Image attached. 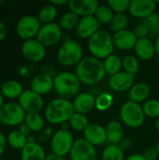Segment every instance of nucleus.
I'll use <instances>...</instances> for the list:
<instances>
[{
    "label": "nucleus",
    "mask_w": 159,
    "mask_h": 160,
    "mask_svg": "<svg viewBox=\"0 0 159 160\" xmlns=\"http://www.w3.org/2000/svg\"><path fill=\"white\" fill-rule=\"evenodd\" d=\"M44 148L37 142H28L21 151V160H46Z\"/></svg>",
    "instance_id": "obj_23"
},
{
    "label": "nucleus",
    "mask_w": 159,
    "mask_h": 160,
    "mask_svg": "<svg viewBox=\"0 0 159 160\" xmlns=\"http://www.w3.org/2000/svg\"><path fill=\"white\" fill-rule=\"evenodd\" d=\"M75 74L82 83L85 85H95L100 82L105 75L103 61L92 55L85 56L76 66Z\"/></svg>",
    "instance_id": "obj_1"
},
{
    "label": "nucleus",
    "mask_w": 159,
    "mask_h": 160,
    "mask_svg": "<svg viewBox=\"0 0 159 160\" xmlns=\"http://www.w3.org/2000/svg\"><path fill=\"white\" fill-rule=\"evenodd\" d=\"M148 27L150 32V38L152 37H157L159 35V19L157 13H154L148 18L142 20Z\"/></svg>",
    "instance_id": "obj_40"
},
{
    "label": "nucleus",
    "mask_w": 159,
    "mask_h": 160,
    "mask_svg": "<svg viewBox=\"0 0 159 160\" xmlns=\"http://www.w3.org/2000/svg\"><path fill=\"white\" fill-rule=\"evenodd\" d=\"M22 56L31 63H39L46 56V47L37 38L25 40L21 48Z\"/></svg>",
    "instance_id": "obj_12"
},
{
    "label": "nucleus",
    "mask_w": 159,
    "mask_h": 160,
    "mask_svg": "<svg viewBox=\"0 0 159 160\" xmlns=\"http://www.w3.org/2000/svg\"><path fill=\"white\" fill-rule=\"evenodd\" d=\"M0 91L4 98L8 99H14V98H19L20 96L24 91V89L23 86L19 82L14 80H9L2 84Z\"/></svg>",
    "instance_id": "obj_26"
},
{
    "label": "nucleus",
    "mask_w": 159,
    "mask_h": 160,
    "mask_svg": "<svg viewBox=\"0 0 159 160\" xmlns=\"http://www.w3.org/2000/svg\"><path fill=\"white\" fill-rule=\"evenodd\" d=\"M18 99V103L26 113H39L44 107L42 96L35 93L31 89L24 90Z\"/></svg>",
    "instance_id": "obj_13"
},
{
    "label": "nucleus",
    "mask_w": 159,
    "mask_h": 160,
    "mask_svg": "<svg viewBox=\"0 0 159 160\" xmlns=\"http://www.w3.org/2000/svg\"><path fill=\"white\" fill-rule=\"evenodd\" d=\"M46 160H67L66 158H63V157H59V156H56L54 154H50V155H47V158Z\"/></svg>",
    "instance_id": "obj_49"
},
{
    "label": "nucleus",
    "mask_w": 159,
    "mask_h": 160,
    "mask_svg": "<svg viewBox=\"0 0 159 160\" xmlns=\"http://www.w3.org/2000/svg\"><path fill=\"white\" fill-rule=\"evenodd\" d=\"M105 128L107 133V141L110 144H119L124 139V128L119 121H110Z\"/></svg>",
    "instance_id": "obj_25"
},
{
    "label": "nucleus",
    "mask_w": 159,
    "mask_h": 160,
    "mask_svg": "<svg viewBox=\"0 0 159 160\" xmlns=\"http://www.w3.org/2000/svg\"><path fill=\"white\" fill-rule=\"evenodd\" d=\"M98 7L99 3L97 0H69L68 2L70 11L81 18L94 16Z\"/></svg>",
    "instance_id": "obj_15"
},
{
    "label": "nucleus",
    "mask_w": 159,
    "mask_h": 160,
    "mask_svg": "<svg viewBox=\"0 0 159 160\" xmlns=\"http://www.w3.org/2000/svg\"><path fill=\"white\" fill-rule=\"evenodd\" d=\"M100 27V23L95 16H87L80 19L79 24L76 28V33L79 38L82 39H89L93 37Z\"/></svg>",
    "instance_id": "obj_18"
},
{
    "label": "nucleus",
    "mask_w": 159,
    "mask_h": 160,
    "mask_svg": "<svg viewBox=\"0 0 159 160\" xmlns=\"http://www.w3.org/2000/svg\"><path fill=\"white\" fill-rule=\"evenodd\" d=\"M26 112L19 103H5L0 109V123L7 127L21 126L24 123Z\"/></svg>",
    "instance_id": "obj_8"
},
{
    "label": "nucleus",
    "mask_w": 159,
    "mask_h": 160,
    "mask_svg": "<svg viewBox=\"0 0 159 160\" xmlns=\"http://www.w3.org/2000/svg\"><path fill=\"white\" fill-rule=\"evenodd\" d=\"M130 145H131V141L129 140V139H123L122 141H121V142L119 143V146L125 151V150H127V149H128L129 147H130Z\"/></svg>",
    "instance_id": "obj_45"
},
{
    "label": "nucleus",
    "mask_w": 159,
    "mask_h": 160,
    "mask_svg": "<svg viewBox=\"0 0 159 160\" xmlns=\"http://www.w3.org/2000/svg\"><path fill=\"white\" fill-rule=\"evenodd\" d=\"M41 22L38 18L34 15H24L19 19L16 24L17 35L25 40L37 38L41 27Z\"/></svg>",
    "instance_id": "obj_9"
},
{
    "label": "nucleus",
    "mask_w": 159,
    "mask_h": 160,
    "mask_svg": "<svg viewBox=\"0 0 159 160\" xmlns=\"http://www.w3.org/2000/svg\"><path fill=\"white\" fill-rule=\"evenodd\" d=\"M7 144L17 150H22V148L28 143L27 137L23 135L19 129H15L10 131L7 136Z\"/></svg>",
    "instance_id": "obj_27"
},
{
    "label": "nucleus",
    "mask_w": 159,
    "mask_h": 160,
    "mask_svg": "<svg viewBox=\"0 0 159 160\" xmlns=\"http://www.w3.org/2000/svg\"><path fill=\"white\" fill-rule=\"evenodd\" d=\"M4 104H5V103H4V97H3V95H2V93H1V91H0V109L3 107Z\"/></svg>",
    "instance_id": "obj_51"
},
{
    "label": "nucleus",
    "mask_w": 159,
    "mask_h": 160,
    "mask_svg": "<svg viewBox=\"0 0 159 160\" xmlns=\"http://www.w3.org/2000/svg\"><path fill=\"white\" fill-rule=\"evenodd\" d=\"M142 155L146 158V160H157V158H158V154L156 147H149L145 149Z\"/></svg>",
    "instance_id": "obj_42"
},
{
    "label": "nucleus",
    "mask_w": 159,
    "mask_h": 160,
    "mask_svg": "<svg viewBox=\"0 0 159 160\" xmlns=\"http://www.w3.org/2000/svg\"><path fill=\"white\" fill-rule=\"evenodd\" d=\"M112 39L114 47L121 51H128L134 49L138 40L134 32L128 29L113 33Z\"/></svg>",
    "instance_id": "obj_20"
},
{
    "label": "nucleus",
    "mask_w": 159,
    "mask_h": 160,
    "mask_svg": "<svg viewBox=\"0 0 159 160\" xmlns=\"http://www.w3.org/2000/svg\"><path fill=\"white\" fill-rule=\"evenodd\" d=\"M19 130L23 134V135H25L26 137L29 135V133L31 132V130H30V128L27 127V125L26 124H22L21 126H20V128H19Z\"/></svg>",
    "instance_id": "obj_47"
},
{
    "label": "nucleus",
    "mask_w": 159,
    "mask_h": 160,
    "mask_svg": "<svg viewBox=\"0 0 159 160\" xmlns=\"http://www.w3.org/2000/svg\"><path fill=\"white\" fill-rule=\"evenodd\" d=\"M24 124L27 125L31 131L39 132L44 128L45 118L42 117L39 113H26Z\"/></svg>",
    "instance_id": "obj_32"
},
{
    "label": "nucleus",
    "mask_w": 159,
    "mask_h": 160,
    "mask_svg": "<svg viewBox=\"0 0 159 160\" xmlns=\"http://www.w3.org/2000/svg\"><path fill=\"white\" fill-rule=\"evenodd\" d=\"M68 0H52L50 3L53 6H55L56 8L59 7V6H64V5H68Z\"/></svg>",
    "instance_id": "obj_48"
},
{
    "label": "nucleus",
    "mask_w": 159,
    "mask_h": 160,
    "mask_svg": "<svg viewBox=\"0 0 159 160\" xmlns=\"http://www.w3.org/2000/svg\"><path fill=\"white\" fill-rule=\"evenodd\" d=\"M157 15H158V19H159V12H158V13H157Z\"/></svg>",
    "instance_id": "obj_55"
},
{
    "label": "nucleus",
    "mask_w": 159,
    "mask_h": 160,
    "mask_svg": "<svg viewBox=\"0 0 159 160\" xmlns=\"http://www.w3.org/2000/svg\"><path fill=\"white\" fill-rule=\"evenodd\" d=\"M143 112L145 116L153 119L159 118V100L156 98L147 99L142 105Z\"/></svg>",
    "instance_id": "obj_38"
},
{
    "label": "nucleus",
    "mask_w": 159,
    "mask_h": 160,
    "mask_svg": "<svg viewBox=\"0 0 159 160\" xmlns=\"http://www.w3.org/2000/svg\"><path fill=\"white\" fill-rule=\"evenodd\" d=\"M121 121L130 128H141L145 122V114L141 104L127 100L120 108Z\"/></svg>",
    "instance_id": "obj_6"
},
{
    "label": "nucleus",
    "mask_w": 159,
    "mask_h": 160,
    "mask_svg": "<svg viewBox=\"0 0 159 160\" xmlns=\"http://www.w3.org/2000/svg\"><path fill=\"white\" fill-rule=\"evenodd\" d=\"M96 97L88 92L78 94L72 100L75 112L86 115L95 109Z\"/></svg>",
    "instance_id": "obj_21"
},
{
    "label": "nucleus",
    "mask_w": 159,
    "mask_h": 160,
    "mask_svg": "<svg viewBox=\"0 0 159 160\" xmlns=\"http://www.w3.org/2000/svg\"><path fill=\"white\" fill-rule=\"evenodd\" d=\"M113 104V97L111 93L103 92L96 97L95 108L99 112L108 111Z\"/></svg>",
    "instance_id": "obj_36"
},
{
    "label": "nucleus",
    "mask_w": 159,
    "mask_h": 160,
    "mask_svg": "<svg viewBox=\"0 0 159 160\" xmlns=\"http://www.w3.org/2000/svg\"><path fill=\"white\" fill-rule=\"evenodd\" d=\"M156 149H157V154H158V157H159V142H157V146H156Z\"/></svg>",
    "instance_id": "obj_53"
},
{
    "label": "nucleus",
    "mask_w": 159,
    "mask_h": 160,
    "mask_svg": "<svg viewBox=\"0 0 159 160\" xmlns=\"http://www.w3.org/2000/svg\"><path fill=\"white\" fill-rule=\"evenodd\" d=\"M126 160H146V158L142 154H132L128 156Z\"/></svg>",
    "instance_id": "obj_46"
},
{
    "label": "nucleus",
    "mask_w": 159,
    "mask_h": 160,
    "mask_svg": "<svg viewBox=\"0 0 159 160\" xmlns=\"http://www.w3.org/2000/svg\"><path fill=\"white\" fill-rule=\"evenodd\" d=\"M151 93L150 86L145 82H137L128 91V100L141 104L149 99Z\"/></svg>",
    "instance_id": "obj_24"
},
{
    "label": "nucleus",
    "mask_w": 159,
    "mask_h": 160,
    "mask_svg": "<svg viewBox=\"0 0 159 160\" xmlns=\"http://www.w3.org/2000/svg\"><path fill=\"white\" fill-rule=\"evenodd\" d=\"M83 139L95 147L103 145L106 142H108L105 127L96 123L89 124L83 131Z\"/></svg>",
    "instance_id": "obj_17"
},
{
    "label": "nucleus",
    "mask_w": 159,
    "mask_h": 160,
    "mask_svg": "<svg viewBox=\"0 0 159 160\" xmlns=\"http://www.w3.org/2000/svg\"><path fill=\"white\" fill-rule=\"evenodd\" d=\"M69 160H97V152L96 147L83 138L75 140L69 153Z\"/></svg>",
    "instance_id": "obj_11"
},
{
    "label": "nucleus",
    "mask_w": 159,
    "mask_h": 160,
    "mask_svg": "<svg viewBox=\"0 0 159 160\" xmlns=\"http://www.w3.org/2000/svg\"><path fill=\"white\" fill-rule=\"evenodd\" d=\"M30 89L40 96L49 94L53 90V77L48 73L36 75L31 80Z\"/></svg>",
    "instance_id": "obj_19"
},
{
    "label": "nucleus",
    "mask_w": 159,
    "mask_h": 160,
    "mask_svg": "<svg viewBox=\"0 0 159 160\" xmlns=\"http://www.w3.org/2000/svg\"><path fill=\"white\" fill-rule=\"evenodd\" d=\"M83 58L82 45L72 39L65 41L58 49L56 53L57 62L67 68L76 67Z\"/></svg>",
    "instance_id": "obj_5"
},
{
    "label": "nucleus",
    "mask_w": 159,
    "mask_h": 160,
    "mask_svg": "<svg viewBox=\"0 0 159 160\" xmlns=\"http://www.w3.org/2000/svg\"><path fill=\"white\" fill-rule=\"evenodd\" d=\"M68 124H69V127L75 131L83 132L85 128L89 126V121L86 115L74 112L73 115L70 117Z\"/></svg>",
    "instance_id": "obj_33"
},
{
    "label": "nucleus",
    "mask_w": 159,
    "mask_h": 160,
    "mask_svg": "<svg viewBox=\"0 0 159 160\" xmlns=\"http://www.w3.org/2000/svg\"><path fill=\"white\" fill-rule=\"evenodd\" d=\"M114 49L112 35L106 30L99 29L88 39V50L91 52V55L99 60L103 61L112 54Z\"/></svg>",
    "instance_id": "obj_4"
},
{
    "label": "nucleus",
    "mask_w": 159,
    "mask_h": 160,
    "mask_svg": "<svg viewBox=\"0 0 159 160\" xmlns=\"http://www.w3.org/2000/svg\"><path fill=\"white\" fill-rule=\"evenodd\" d=\"M7 137H5V135L0 132V158L2 157V155L4 154L5 150H6V146H7Z\"/></svg>",
    "instance_id": "obj_43"
},
{
    "label": "nucleus",
    "mask_w": 159,
    "mask_h": 160,
    "mask_svg": "<svg viewBox=\"0 0 159 160\" xmlns=\"http://www.w3.org/2000/svg\"><path fill=\"white\" fill-rule=\"evenodd\" d=\"M7 34V26L5 25V23L0 20V42L3 41Z\"/></svg>",
    "instance_id": "obj_44"
},
{
    "label": "nucleus",
    "mask_w": 159,
    "mask_h": 160,
    "mask_svg": "<svg viewBox=\"0 0 159 160\" xmlns=\"http://www.w3.org/2000/svg\"><path fill=\"white\" fill-rule=\"evenodd\" d=\"M129 20L128 17L126 13L124 14H114L111 23L109 24L110 29L113 32H119V31H123L126 30L127 25H128Z\"/></svg>",
    "instance_id": "obj_37"
},
{
    "label": "nucleus",
    "mask_w": 159,
    "mask_h": 160,
    "mask_svg": "<svg viewBox=\"0 0 159 160\" xmlns=\"http://www.w3.org/2000/svg\"><path fill=\"white\" fill-rule=\"evenodd\" d=\"M81 84L77 75L70 71H62L53 77V90L59 98H75L80 92Z\"/></svg>",
    "instance_id": "obj_3"
},
{
    "label": "nucleus",
    "mask_w": 159,
    "mask_h": 160,
    "mask_svg": "<svg viewBox=\"0 0 159 160\" xmlns=\"http://www.w3.org/2000/svg\"><path fill=\"white\" fill-rule=\"evenodd\" d=\"M74 112L72 101L63 98H56L46 105L44 118L52 125H62L68 122Z\"/></svg>",
    "instance_id": "obj_2"
},
{
    "label": "nucleus",
    "mask_w": 159,
    "mask_h": 160,
    "mask_svg": "<svg viewBox=\"0 0 159 160\" xmlns=\"http://www.w3.org/2000/svg\"><path fill=\"white\" fill-rule=\"evenodd\" d=\"M63 30L57 22H51L42 24L37 39L45 47H52L56 45L62 38Z\"/></svg>",
    "instance_id": "obj_10"
},
{
    "label": "nucleus",
    "mask_w": 159,
    "mask_h": 160,
    "mask_svg": "<svg viewBox=\"0 0 159 160\" xmlns=\"http://www.w3.org/2000/svg\"><path fill=\"white\" fill-rule=\"evenodd\" d=\"M157 4H159V1H157Z\"/></svg>",
    "instance_id": "obj_54"
},
{
    "label": "nucleus",
    "mask_w": 159,
    "mask_h": 160,
    "mask_svg": "<svg viewBox=\"0 0 159 160\" xmlns=\"http://www.w3.org/2000/svg\"><path fill=\"white\" fill-rule=\"evenodd\" d=\"M80 19H81V17H79L77 14H75L74 12L69 10V11L65 12L61 16L58 24L60 25L62 30H67V31L74 30L77 28Z\"/></svg>",
    "instance_id": "obj_29"
},
{
    "label": "nucleus",
    "mask_w": 159,
    "mask_h": 160,
    "mask_svg": "<svg viewBox=\"0 0 159 160\" xmlns=\"http://www.w3.org/2000/svg\"><path fill=\"white\" fill-rule=\"evenodd\" d=\"M101 160H126L125 151L119 144H109L102 152Z\"/></svg>",
    "instance_id": "obj_31"
},
{
    "label": "nucleus",
    "mask_w": 159,
    "mask_h": 160,
    "mask_svg": "<svg viewBox=\"0 0 159 160\" xmlns=\"http://www.w3.org/2000/svg\"><path fill=\"white\" fill-rule=\"evenodd\" d=\"M156 127H157V130L159 133V118L157 120V124H156Z\"/></svg>",
    "instance_id": "obj_52"
},
{
    "label": "nucleus",
    "mask_w": 159,
    "mask_h": 160,
    "mask_svg": "<svg viewBox=\"0 0 159 160\" xmlns=\"http://www.w3.org/2000/svg\"><path fill=\"white\" fill-rule=\"evenodd\" d=\"M107 5L111 8L114 14H124L129 8L130 0H109Z\"/></svg>",
    "instance_id": "obj_39"
},
{
    "label": "nucleus",
    "mask_w": 159,
    "mask_h": 160,
    "mask_svg": "<svg viewBox=\"0 0 159 160\" xmlns=\"http://www.w3.org/2000/svg\"><path fill=\"white\" fill-rule=\"evenodd\" d=\"M135 36L137 37V38H150V32H149V29L147 27V25L142 22L141 21L134 28L133 30Z\"/></svg>",
    "instance_id": "obj_41"
},
{
    "label": "nucleus",
    "mask_w": 159,
    "mask_h": 160,
    "mask_svg": "<svg viewBox=\"0 0 159 160\" xmlns=\"http://www.w3.org/2000/svg\"><path fill=\"white\" fill-rule=\"evenodd\" d=\"M109 85L112 90L117 93L129 91L134 85V76L122 70L110 77Z\"/></svg>",
    "instance_id": "obj_16"
},
{
    "label": "nucleus",
    "mask_w": 159,
    "mask_h": 160,
    "mask_svg": "<svg viewBox=\"0 0 159 160\" xmlns=\"http://www.w3.org/2000/svg\"><path fill=\"white\" fill-rule=\"evenodd\" d=\"M94 16L100 24H110L114 16V12L108 5H99Z\"/></svg>",
    "instance_id": "obj_35"
},
{
    "label": "nucleus",
    "mask_w": 159,
    "mask_h": 160,
    "mask_svg": "<svg viewBox=\"0 0 159 160\" xmlns=\"http://www.w3.org/2000/svg\"><path fill=\"white\" fill-rule=\"evenodd\" d=\"M155 46H156V53L159 56V35L156 38L155 40Z\"/></svg>",
    "instance_id": "obj_50"
},
{
    "label": "nucleus",
    "mask_w": 159,
    "mask_h": 160,
    "mask_svg": "<svg viewBox=\"0 0 159 160\" xmlns=\"http://www.w3.org/2000/svg\"><path fill=\"white\" fill-rule=\"evenodd\" d=\"M123 70L135 76L140 69L139 58L133 54H127L122 59Z\"/></svg>",
    "instance_id": "obj_34"
},
{
    "label": "nucleus",
    "mask_w": 159,
    "mask_h": 160,
    "mask_svg": "<svg viewBox=\"0 0 159 160\" xmlns=\"http://www.w3.org/2000/svg\"><path fill=\"white\" fill-rule=\"evenodd\" d=\"M103 66L106 73L111 76L122 71L123 69L122 59L114 53L111 54L110 56L103 60Z\"/></svg>",
    "instance_id": "obj_28"
},
{
    "label": "nucleus",
    "mask_w": 159,
    "mask_h": 160,
    "mask_svg": "<svg viewBox=\"0 0 159 160\" xmlns=\"http://www.w3.org/2000/svg\"><path fill=\"white\" fill-rule=\"evenodd\" d=\"M134 51L136 56L143 61L151 60L156 54V46L155 42L150 38H139L135 45Z\"/></svg>",
    "instance_id": "obj_22"
},
{
    "label": "nucleus",
    "mask_w": 159,
    "mask_h": 160,
    "mask_svg": "<svg viewBox=\"0 0 159 160\" xmlns=\"http://www.w3.org/2000/svg\"><path fill=\"white\" fill-rule=\"evenodd\" d=\"M74 142L75 140L73 138V135L69 130L60 128L59 130L55 131L51 138V150L52 154L66 158L69 155Z\"/></svg>",
    "instance_id": "obj_7"
},
{
    "label": "nucleus",
    "mask_w": 159,
    "mask_h": 160,
    "mask_svg": "<svg viewBox=\"0 0 159 160\" xmlns=\"http://www.w3.org/2000/svg\"><path fill=\"white\" fill-rule=\"evenodd\" d=\"M57 15H58L57 8L50 3V4L43 6L40 8V10L38 11L37 18L40 22L45 24V23L54 22V20L56 19Z\"/></svg>",
    "instance_id": "obj_30"
},
{
    "label": "nucleus",
    "mask_w": 159,
    "mask_h": 160,
    "mask_svg": "<svg viewBox=\"0 0 159 160\" xmlns=\"http://www.w3.org/2000/svg\"><path fill=\"white\" fill-rule=\"evenodd\" d=\"M157 1L154 0H131L129 5V14L140 20H144L156 13Z\"/></svg>",
    "instance_id": "obj_14"
}]
</instances>
